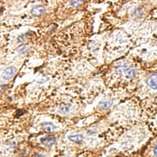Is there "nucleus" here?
<instances>
[{"label": "nucleus", "mask_w": 157, "mask_h": 157, "mask_svg": "<svg viewBox=\"0 0 157 157\" xmlns=\"http://www.w3.org/2000/svg\"><path fill=\"white\" fill-rule=\"evenodd\" d=\"M71 107V106L70 105H64V106H62V107H60V108H59L58 112H59L60 113L63 114H66V113H68L70 111Z\"/></svg>", "instance_id": "obj_7"}, {"label": "nucleus", "mask_w": 157, "mask_h": 157, "mask_svg": "<svg viewBox=\"0 0 157 157\" xmlns=\"http://www.w3.org/2000/svg\"><path fill=\"white\" fill-rule=\"evenodd\" d=\"M41 141L42 144L48 147H51L55 144L56 140L54 137L52 136H48L42 138L41 140Z\"/></svg>", "instance_id": "obj_2"}, {"label": "nucleus", "mask_w": 157, "mask_h": 157, "mask_svg": "<svg viewBox=\"0 0 157 157\" xmlns=\"http://www.w3.org/2000/svg\"><path fill=\"white\" fill-rule=\"evenodd\" d=\"M45 11V9L44 7L42 6H41V5H38V6H34L31 12L33 15H36V16H39V15H42Z\"/></svg>", "instance_id": "obj_4"}, {"label": "nucleus", "mask_w": 157, "mask_h": 157, "mask_svg": "<svg viewBox=\"0 0 157 157\" xmlns=\"http://www.w3.org/2000/svg\"><path fill=\"white\" fill-rule=\"evenodd\" d=\"M111 105V102L109 101H104L101 103H100L99 104V107L101 108V109H107Z\"/></svg>", "instance_id": "obj_8"}, {"label": "nucleus", "mask_w": 157, "mask_h": 157, "mask_svg": "<svg viewBox=\"0 0 157 157\" xmlns=\"http://www.w3.org/2000/svg\"><path fill=\"white\" fill-rule=\"evenodd\" d=\"M43 129L46 132H52L55 129V126L51 122H44L42 124Z\"/></svg>", "instance_id": "obj_6"}, {"label": "nucleus", "mask_w": 157, "mask_h": 157, "mask_svg": "<svg viewBox=\"0 0 157 157\" xmlns=\"http://www.w3.org/2000/svg\"><path fill=\"white\" fill-rule=\"evenodd\" d=\"M135 74V71L132 69H130L127 70V72H126V74H127V77H128L130 78L133 77L134 76Z\"/></svg>", "instance_id": "obj_9"}, {"label": "nucleus", "mask_w": 157, "mask_h": 157, "mask_svg": "<svg viewBox=\"0 0 157 157\" xmlns=\"http://www.w3.org/2000/svg\"><path fill=\"white\" fill-rule=\"evenodd\" d=\"M69 140L74 143L80 144L83 141V136L82 135H74L69 136Z\"/></svg>", "instance_id": "obj_5"}, {"label": "nucleus", "mask_w": 157, "mask_h": 157, "mask_svg": "<svg viewBox=\"0 0 157 157\" xmlns=\"http://www.w3.org/2000/svg\"><path fill=\"white\" fill-rule=\"evenodd\" d=\"M16 72V68L11 66L6 68L2 74V77L5 79H9L12 78Z\"/></svg>", "instance_id": "obj_1"}, {"label": "nucleus", "mask_w": 157, "mask_h": 157, "mask_svg": "<svg viewBox=\"0 0 157 157\" xmlns=\"http://www.w3.org/2000/svg\"><path fill=\"white\" fill-rule=\"evenodd\" d=\"M147 83L151 87L157 89V74L151 75L147 79Z\"/></svg>", "instance_id": "obj_3"}, {"label": "nucleus", "mask_w": 157, "mask_h": 157, "mask_svg": "<svg viewBox=\"0 0 157 157\" xmlns=\"http://www.w3.org/2000/svg\"><path fill=\"white\" fill-rule=\"evenodd\" d=\"M71 3L74 7H78L82 4V1H73Z\"/></svg>", "instance_id": "obj_10"}, {"label": "nucleus", "mask_w": 157, "mask_h": 157, "mask_svg": "<svg viewBox=\"0 0 157 157\" xmlns=\"http://www.w3.org/2000/svg\"><path fill=\"white\" fill-rule=\"evenodd\" d=\"M42 155H38V156H36V157H42Z\"/></svg>", "instance_id": "obj_12"}, {"label": "nucleus", "mask_w": 157, "mask_h": 157, "mask_svg": "<svg viewBox=\"0 0 157 157\" xmlns=\"http://www.w3.org/2000/svg\"><path fill=\"white\" fill-rule=\"evenodd\" d=\"M154 152H155V155H156V157H157V146L155 147V151H154Z\"/></svg>", "instance_id": "obj_11"}]
</instances>
